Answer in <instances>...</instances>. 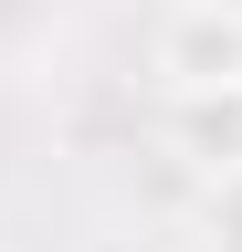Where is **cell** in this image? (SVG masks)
Wrapping results in <instances>:
<instances>
[{
  "label": "cell",
  "mask_w": 242,
  "mask_h": 252,
  "mask_svg": "<svg viewBox=\"0 0 242 252\" xmlns=\"http://www.w3.org/2000/svg\"><path fill=\"white\" fill-rule=\"evenodd\" d=\"M210 242L242 252V158H232V168H210Z\"/></svg>",
  "instance_id": "obj_3"
},
{
  "label": "cell",
  "mask_w": 242,
  "mask_h": 252,
  "mask_svg": "<svg viewBox=\"0 0 242 252\" xmlns=\"http://www.w3.org/2000/svg\"><path fill=\"white\" fill-rule=\"evenodd\" d=\"M147 63H158V84H169V94L242 84V21L221 11V0H179V11L158 21V42H147Z\"/></svg>",
  "instance_id": "obj_1"
},
{
  "label": "cell",
  "mask_w": 242,
  "mask_h": 252,
  "mask_svg": "<svg viewBox=\"0 0 242 252\" xmlns=\"http://www.w3.org/2000/svg\"><path fill=\"white\" fill-rule=\"evenodd\" d=\"M221 11H232V21H242V0H221Z\"/></svg>",
  "instance_id": "obj_4"
},
{
  "label": "cell",
  "mask_w": 242,
  "mask_h": 252,
  "mask_svg": "<svg viewBox=\"0 0 242 252\" xmlns=\"http://www.w3.org/2000/svg\"><path fill=\"white\" fill-rule=\"evenodd\" d=\"M169 137L200 158V168H232L242 158V84H210V94H169Z\"/></svg>",
  "instance_id": "obj_2"
}]
</instances>
